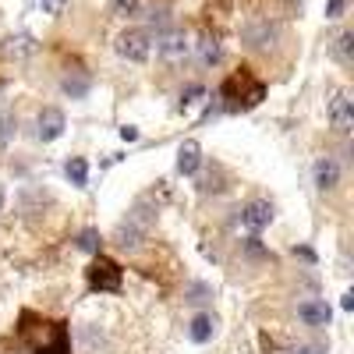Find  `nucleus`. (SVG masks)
I'll return each instance as SVG.
<instances>
[{"mask_svg": "<svg viewBox=\"0 0 354 354\" xmlns=\"http://www.w3.org/2000/svg\"><path fill=\"white\" fill-rule=\"evenodd\" d=\"M220 96H223V100H230V103H227L230 110H248V106H255V103L266 96V85H262V82H255V78L248 75V68H241L238 75H230V78L223 82Z\"/></svg>", "mask_w": 354, "mask_h": 354, "instance_id": "f257e3e1", "label": "nucleus"}, {"mask_svg": "<svg viewBox=\"0 0 354 354\" xmlns=\"http://www.w3.org/2000/svg\"><path fill=\"white\" fill-rule=\"evenodd\" d=\"M113 46H117V53H121L124 61L145 64V61H149V53H153V32H149V28H124Z\"/></svg>", "mask_w": 354, "mask_h": 354, "instance_id": "f03ea898", "label": "nucleus"}, {"mask_svg": "<svg viewBox=\"0 0 354 354\" xmlns=\"http://www.w3.org/2000/svg\"><path fill=\"white\" fill-rule=\"evenodd\" d=\"M121 280H124L121 266H117L113 259H106V255H96V262L88 266V283H93V290L117 294V290H121Z\"/></svg>", "mask_w": 354, "mask_h": 354, "instance_id": "7ed1b4c3", "label": "nucleus"}, {"mask_svg": "<svg viewBox=\"0 0 354 354\" xmlns=\"http://www.w3.org/2000/svg\"><path fill=\"white\" fill-rule=\"evenodd\" d=\"M241 39L252 50H270L280 39V21H273V18H252L241 28Z\"/></svg>", "mask_w": 354, "mask_h": 354, "instance_id": "20e7f679", "label": "nucleus"}, {"mask_svg": "<svg viewBox=\"0 0 354 354\" xmlns=\"http://www.w3.org/2000/svg\"><path fill=\"white\" fill-rule=\"evenodd\" d=\"M326 113H330V128L337 135H351L354 131V100H351L347 88H337V93L330 96Z\"/></svg>", "mask_w": 354, "mask_h": 354, "instance_id": "39448f33", "label": "nucleus"}, {"mask_svg": "<svg viewBox=\"0 0 354 354\" xmlns=\"http://www.w3.org/2000/svg\"><path fill=\"white\" fill-rule=\"evenodd\" d=\"M153 43H156V53L163 57L167 64L185 61L188 50H192V43H188V36H185V28H163V32L153 36Z\"/></svg>", "mask_w": 354, "mask_h": 354, "instance_id": "423d86ee", "label": "nucleus"}, {"mask_svg": "<svg viewBox=\"0 0 354 354\" xmlns=\"http://www.w3.org/2000/svg\"><path fill=\"white\" fill-rule=\"evenodd\" d=\"M238 220H241V227H245L248 234L266 230V227L273 223V202H266V198H252V202H245Z\"/></svg>", "mask_w": 354, "mask_h": 354, "instance_id": "0eeeda50", "label": "nucleus"}, {"mask_svg": "<svg viewBox=\"0 0 354 354\" xmlns=\"http://www.w3.org/2000/svg\"><path fill=\"white\" fill-rule=\"evenodd\" d=\"M68 121H64V110H57V106H43L39 117H36V138L39 142H57L64 135Z\"/></svg>", "mask_w": 354, "mask_h": 354, "instance_id": "6e6552de", "label": "nucleus"}, {"mask_svg": "<svg viewBox=\"0 0 354 354\" xmlns=\"http://www.w3.org/2000/svg\"><path fill=\"white\" fill-rule=\"evenodd\" d=\"M298 319L305 322V326H312V330H326L333 322V308L322 298H308V301L298 305Z\"/></svg>", "mask_w": 354, "mask_h": 354, "instance_id": "1a4fd4ad", "label": "nucleus"}, {"mask_svg": "<svg viewBox=\"0 0 354 354\" xmlns=\"http://www.w3.org/2000/svg\"><path fill=\"white\" fill-rule=\"evenodd\" d=\"M312 177H315V188H319V192H333V188L340 185V177H344L340 160H337V156H319L315 167H312Z\"/></svg>", "mask_w": 354, "mask_h": 354, "instance_id": "9d476101", "label": "nucleus"}, {"mask_svg": "<svg viewBox=\"0 0 354 354\" xmlns=\"http://www.w3.org/2000/svg\"><path fill=\"white\" fill-rule=\"evenodd\" d=\"M145 241H149V230H142V227H135L128 220H121V223H117V230H113V245L121 248V252H138Z\"/></svg>", "mask_w": 354, "mask_h": 354, "instance_id": "9b49d317", "label": "nucleus"}, {"mask_svg": "<svg viewBox=\"0 0 354 354\" xmlns=\"http://www.w3.org/2000/svg\"><path fill=\"white\" fill-rule=\"evenodd\" d=\"M0 50H4L8 61L21 64V61H28V57H32V53L39 50V43H36L32 36H28V32H15V36H8V39H4V46H0Z\"/></svg>", "mask_w": 354, "mask_h": 354, "instance_id": "f8f14e48", "label": "nucleus"}, {"mask_svg": "<svg viewBox=\"0 0 354 354\" xmlns=\"http://www.w3.org/2000/svg\"><path fill=\"white\" fill-rule=\"evenodd\" d=\"M198 167H202V145H198L195 138H188V142L177 145V174L192 177Z\"/></svg>", "mask_w": 354, "mask_h": 354, "instance_id": "ddd939ff", "label": "nucleus"}, {"mask_svg": "<svg viewBox=\"0 0 354 354\" xmlns=\"http://www.w3.org/2000/svg\"><path fill=\"white\" fill-rule=\"evenodd\" d=\"M216 333V315L213 312H198L192 322H188V340L192 344H209Z\"/></svg>", "mask_w": 354, "mask_h": 354, "instance_id": "4468645a", "label": "nucleus"}, {"mask_svg": "<svg viewBox=\"0 0 354 354\" xmlns=\"http://www.w3.org/2000/svg\"><path fill=\"white\" fill-rule=\"evenodd\" d=\"M195 57H198V64L202 68H213V64H220V57H223V46H220V39L216 36H198V43H195Z\"/></svg>", "mask_w": 354, "mask_h": 354, "instance_id": "2eb2a0df", "label": "nucleus"}, {"mask_svg": "<svg viewBox=\"0 0 354 354\" xmlns=\"http://www.w3.org/2000/svg\"><path fill=\"white\" fill-rule=\"evenodd\" d=\"M333 57H337L344 68L354 64V32H347V28H344V32L333 39Z\"/></svg>", "mask_w": 354, "mask_h": 354, "instance_id": "dca6fc26", "label": "nucleus"}, {"mask_svg": "<svg viewBox=\"0 0 354 354\" xmlns=\"http://www.w3.org/2000/svg\"><path fill=\"white\" fill-rule=\"evenodd\" d=\"M88 85H93V82H88L85 71H71V75H64V82H61V88H64L71 100H82V96L88 93Z\"/></svg>", "mask_w": 354, "mask_h": 354, "instance_id": "f3484780", "label": "nucleus"}, {"mask_svg": "<svg viewBox=\"0 0 354 354\" xmlns=\"http://www.w3.org/2000/svg\"><path fill=\"white\" fill-rule=\"evenodd\" d=\"M64 174H68V181H71L75 188H85V181H88V163H85L82 156H71V160L64 163Z\"/></svg>", "mask_w": 354, "mask_h": 354, "instance_id": "a211bd4d", "label": "nucleus"}, {"mask_svg": "<svg viewBox=\"0 0 354 354\" xmlns=\"http://www.w3.org/2000/svg\"><path fill=\"white\" fill-rule=\"evenodd\" d=\"M78 340H82V347H85L88 354H100V351H103V344H106L103 330L96 333V326H82V330H78Z\"/></svg>", "mask_w": 354, "mask_h": 354, "instance_id": "6ab92c4d", "label": "nucleus"}, {"mask_svg": "<svg viewBox=\"0 0 354 354\" xmlns=\"http://www.w3.org/2000/svg\"><path fill=\"white\" fill-rule=\"evenodd\" d=\"M209 298H213V287L202 283V280H195V283L185 287V301H188V305H205Z\"/></svg>", "mask_w": 354, "mask_h": 354, "instance_id": "aec40b11", "label": "nucleus"}, {"mask_svg": "<svg viewBox=\"0 0 354 354\" xmlns=\"http://www.w3.org/2000/svg\"><path fill=\"white\" fill-rule=\"evenodd\" d=\"M15 135H18V117L15 113H0V149H8V145L15 142Z\"/></svg>", "mask_w": 354, "mask_h": 354, "instance_id": "412c9836", "label": "nucleus"}, {"mask_svg": "<svg viewBox=\"0 0 354 354\" xmlns=\"http://www.w3.org/2000/svg\"><path fill=\"white\" fill-rule=\"evenodd\" d=\"M39 354H71V344H68V330L64 326H53V340L39 351Z\"/></svg>", "mask_w": 354, "mask_h": 354, "instance_id": "4be33fe9", "label": "nucleus"}, {"mask_svg": "<svg viewBox=\"0 0 354 354\" xmlns=\"http://www.w3.org/2000/svg\"><path fill=\"white\" fill-rule=\"evenodd\" d=\"M78 248L88 252V255H100V230H96V227H85V230L78 234Z\"/></svg>", "mask_w": 354, "mask_h": 354, "instance_id": "5701e85b", "label": "nucleus"}, {"mask_svg": "<svg viewBox=\"0 0 354 354\" xmlns=\"http://www.w3.org/2000/svg\"><path fill=\"white\" fill-rule=\"evenodd\" d=\"M142 8V0H110V15L113 18H135Z\"/></svg>", "mask_w": 354, "mask_h": 354, "instance_id": "b1692460", "label": "nucleus"}, {"mask_svg": "<svg viewBox=\"0 0 354 354\" xmlns=\"http://www.w3.org/2000/svg\"><path fill=\"white\" fill-rule=\"evenodd\" d=\"M145 18H149V25L156 28V32L170 28V11H167V8H149V15H145Z\"/></svg>", "mask_w": 354, "mask_h": 354, "instance_id": "393cba45", "label": "nucleus"}, {"mask_svg": "<svg viewBox=\"0 0 354 354\" xmlns=\"http://www.w3.org/2000/svg\"><path fill=\"white\" fill-rule=\"evenodd\" d=\"M198 96H205V88H202V85H192L188 93L181 96V110H185V106H192V103H198Z\"/></svg>", "mask_w": 354, "mask_h": 354, "instance_id": "a878e982", "label": "nucleus"}, {"mask_svg": "<svg viewBox=\"0 0 354 354\" xmlns=\"http://www.w3.org/2000/svg\"><path fill=\"white\" fill-rule=\"evenodd\" d=\"M39 4H43V11H46V15H61L68 0H39Z\"/></svg>", "mask_w": 354, "mask_h": 354, "instance_id": "bb28decb", "label": "nucleus"}, {"mask_svg": "<svg viewBox=\"0 0 354 354\" xmlns=\"http://www.w3.org/2000/svg\"><path fill=\"white\" fill-rule=\"evenodd\" d=\"M344 8H347V0H330V4H326V18H340Z\"/></svg>", "mask_w": 354, "mask_h": 354, "instance_id": "cd10ccee", "label": "nucleus"}, {"mask_svg": "<svg viewBox=\"0 0 354 354\" xmlns=\"http://www.w3.org/2000/svg\"><path fill=\"white\" fill-rule=\"evenodd\" d=\"M121 138H124V142H135V138H138V128H121Z\"/></svg>", "mask_w": 354, "mask_h": 354, "instance_id": "c85d7f7f", "label": "nucleus"}, {"mask_svg": "<svg viewBox=\"0 0 354 354\" xmlns=\"http://www.w3.org/2000/svg\"><path fill=\"white\" fill-rule=\"evenodd\" d=\"M294 354H322V347H315V344H308V347H298Z\"/></svg>", "mask_w": 354, "mask_h": 354, "instance_id": "c756f323", "label": "nucleus"}, {"mask_svg": "<svg viewBox=\"0 0 354 354\" xmlns=\"http://www.w3.org/2000/svg\"><path fill=\"white\" fill-rule=\"evenodd\" d=\"M340 305H344V308H347V312H351V308H354V294H351V290H347V294H344V301H340Z\"/></svg>", "mask_w": 354, "mask_h": 354, "instance_id": "7c9ffc66", "label": "nucleus"}, {"mask_svg": "<svg viewBox=\"0 0 354 354\" xmlns=\"http://www.w3.org/2000/svg\"><path fill=\"white\" fill-rule=\"evenodd\" d=\"M4 195H8V192H4V185H0V209H4Z\"/></svg>", "mask_w": 354, "mask_h": 354, "instance_id": "2f4dec72", "label": "nucleus"}, {"mask_svg": "<svg viewBox=\"0 0 354 354\" xmlns=\"http://www.w3.org/2000/svg\"><path fill=\"white\" fill-rule=\"evenodd\" d=\"M298 4H301V0H298Z\"/></svg>", "mask_w": 354, "mask_h": 354, "instance_id": "473e14b6", "label": "nucleus"}]
</instances>
